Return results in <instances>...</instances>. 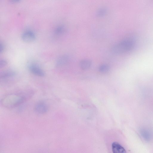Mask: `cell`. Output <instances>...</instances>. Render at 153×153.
I'll list each match as a JSON object with an SVG mask.
<instances>
[{
  "mask_svg": "<svg viewBox=\"0 0 153 153\" xmlns=\"http://www.w3.org/2000/svg\"><path fill=\"white\" fill-rule=\"evenodd\" d=\"M28 97L21 93H13L7 94L3 97L1 103L7 108H12L20 105L23 103Z\"/></svg>",
  "mask_w": 153,
  "mask_h": 153,
  "instance_id": "1",
  "label": "cell"
},
{
  "mask_svg": "<svg viewBox=\"0 0 153 153\" xmlns=\"http://www.w3.org/2000/svg\"><path fill=\"white\" fill-rule=\"evenodd\" d=\"M135 44V40L131 38H125L113 45L111 51L115 54L127 52L131 50Z\"/></svg>",
  "mask_w": 153,
  "mask_h": 153,
  "instance_id": "2",
  "label": "cell"
},
{
  "mask_svg": "<svg viewBox=\"0 0 153 153\" xmlns=\"http://www.w3.org/2000/svg\"><path fill=\"white\" fill-rule=\"evenodd\" d=\"M29 71L33 74L40 77H43L45 73L43 70L37 65L31 63L28 66Z\"/></svg>",
  "mask_w": 153,
  "mask_h": 153,
  "instance_id": "3",
  "label": "cell"
},
{
  "mask_svg": "<svg viewBox=\"0 0 153 153\" xmlns=\"http://www.w3.org/2000/svg\"><path fill=\"white\" fill-rule=\"evenodd\" d=\"M21 38L25 42H31L35 40L36 35L33 31L31 30H27L22 33Z\"/></svg>",
  "mask_w": 153,
  "mask_h": 153,
  "instance_id": "4",
  "label": "cell"
},
{
  "mask_svg": "<svg viewBox=\"0 0 153 153\" xmlns=\"http://www.w3.org/2000/svg\"><path fill=\"white\" fill-rule=\"evenodd\" d=\"M34 109L38 114H43L48 111V107L47 105L44 102H39L36 104Z\"/></svg>",
  "mask_w": 153,
  "mask_h": 153,
  "instance_id": "5",
  "label": "cell"
},
{
  "mask_svg": "<svg viewBox=\"0 0 153 153\" xmlns=\"http://www.w3.org/2000/svg\"><path fill=\"white\" fill-rule=\"evenodd\" d=\"M112 149L113 153H126L124 148L116 142H114L112 144Z\"/></svg>",
  "mask_w": 153,
  "mask_h": 153,
  "instance_id": "6",
  "label": "cell"
},
{
  "mask_svg": "<svg viewBox=\"0 0 153 153\" xmlns=\"http://www.w3.org/2000/svg\"><path fill=\"white\" fill-rule=\"evenodd\" d=\"M15 71L11 70H7L2 72L0 74L1 79H4L15 76L16 75Z\"/></svg>",
  "mask_w": 153,
  "mask_h": 153,
  "instance_id": "7",
  "label": "cell"
},
{
  "mask_svg": "<svg viewBox=\"0 0 153 153\" xmlns=\"http://www.w3.org/2000/svg\"><path fill=\"white\" fill-rule=\"evenodd\" d=\"M69 57L67 55H63L60 57L56 62L57 66H60L66 64L69 60Z\"/></svg>",
  "mask_w": 153,
  "mask_h": 153,
  "instance_id": "8",
  "label": "cell"
},
{
  "mask_svg": "<svg viewBox=\"0 0 153 153\" xmlns=\"http://www.w3.org/2000/svg\"><path fill=\"white\" fill-rule=\"evenodd\" d=\"M91 61L88 59H85L81 60L80 62V66L83 70L88 69L91 65Z\"/></svg>",
  "mask_w": 153,
  "mask_h": 153,
  "instance_id": "9",
  "label": "cell"
},
{
  "mask_svg": "<svg viewBox=\"0 0 153 153\" xmlns=\"http://www.w3.org/2000/svg\"><path fill=\"white\" fill-rule=\"evenodd\" d=\"M109 69V66L106 64H103L99 67V70L101 72L104 73L108 71Z\"/></svg>",
  "mask_w": 153,
  "mask_h": 153,
  "instance_id": "10",
  "label": "cell"
},
{
  "mask_svg": "<svg viewBox=\"0 0 153 153\" xmlns=\"http://www.w3.org/2000/svg\"><path fill=\"white\" fill-rule=\"evenodd\" d=\"M65 31V28L63 26H59L57 27L55 30V33L58 35L63 33Z\"/></svg>",
  "mask_w": 153,
  "mask_h": 153,
  "instance_id": "11",
  "label": "cell"
},
{
  "mask_svg": "<svg viewBox=\"0 0 153 153\" xmlns=\"http://www.w3.org/2000/svg\"><path fill=\"white\" fill-rule=\"evenodd\" d=\"M106 13V9L104 8H102L100 9L97 11L96 15L98 17H102L104 16Z\"/></svg>",
  "mask_w": 153,
  "mask_h": 153,
  "instance_id": "12",
  "label": "cell"
},
{
  "mask_svg": "<svg viewBox=\"0 0 153 153\" xmlns=\"http://www.w3.org/2000/svg\"><path fill=\"white\" fill-rule=\"evenodd\" d=\"M7 64V62L4 59H2L0 61V68H1L6 66Z\"/></svg>",
  "mask_w": 153,
  "mask_h": 153,
  "instance_id": "13",
  "label": "cell"
},
{
  "mask_svg": "<svg viewBox=\"0 0 153 153\" xmlns=\"http://www.w3.org/2000/svg\"><path fill=\"white\" fill-rule=\"evenodd\" d=\"M0 53H2L4 50V44L2 43H0Z\"/></svg>",
  "mask_w": 153,
  "mask_h": 153,
  "instance_id": "14",
  "label": "cell"
},
{
  "mask_svg": "<svg viewBox=\"0 0 153 153\" xmlns=\"http://www.w3.org/2000/svg\"><path fill=\"white\" fill-rule=\"evenodd\" d=\"M11 1L13 2H17L19 1V0H11Z\"/></svg>",
  "mask_w": 153,
  "mask_h": 153,
  "instance_id": "15",
  "label": "cell"
}]
</instances>
